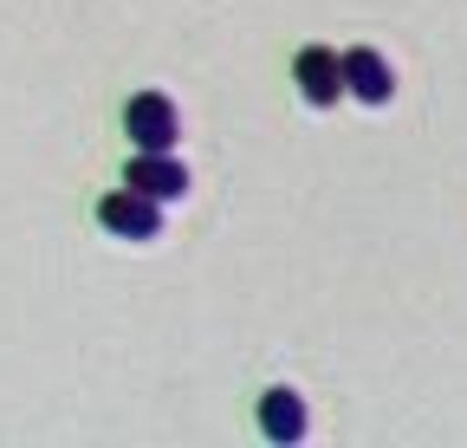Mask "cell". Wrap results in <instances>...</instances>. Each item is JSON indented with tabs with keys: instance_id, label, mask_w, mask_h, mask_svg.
Listing matches in <instances>:
<instances>
[{
	"instance_id": "3",
	"label": "cell",
	"mask_w": 467,
	"mask_h": 448,
	"mask_svg": "<svg viewBox=\"0 0 467 448\" xmlns=\"http://www.w3.org/2000/svg\"><path fill=\"white\" fill-rule=\"evenodd\" d=\"M124 137L137 150H175V137H182V110H175L162 91H137L124 104Z\"/></svg>"
},
{
	"instance_id": "4",
	"label": "cell",
	"mask_w": 467,
	"mask_h": 448,
	"mask_svg": "<svg viewBox=\"0 0 467 448\" xmlns=\"http://www.w3.org/2000/svg\"><path fill=\"white\" fill-rule=\"evenodd\" d=\"M292 85L312 110H331L344 98V52L331 46H299V59H292Z\"/></svg>"
},
{
	"instance_id": "5",
	"label": "cell",
	"mask_w": 467,
	"mask_h": 448,
	"mask_svg": "<svg viewBox=\"0 0 467 448\" xmlns=\"http://www.w3.org/2000/svg\"><path fill=\"white\" fill-rule=\"evenodd\" d=\"M344 98H358V104H389L396 98V72H389L383 52H370V46L344 52Z\"/></svg>"
},
{
	"instance_id": "1",
	"label": "cell",
	"mask_w": 467,
	"mask_h": 448,
	"mask_svg": "<svg viewBox=\"0 0 467 448\" xmlns=\"http://www.w3.org/2000/svg\"><path fill=\"white\" fill-rule=\"evenodd\" d=\"M98 228H104L110 241H156V234H162V202H150V195H137V189H110V195L98 202Z\"/></svg>"
},
{
	"instance_id": "2",
	"label": "cell",
	"mask_w": 467,
	"mask_h": 448,
	"mask_svg": "<svg viewBox=\"0 0 467 448\" xmlns=\"http://www.w3.org/2000/svg\"><path fill=\"white\" fill-rule=\"evenodd\" d=\"M124 189H137V195H150V202H182L189 195V170H182V156L175 150H137L130 162H124Z\"/></svg>"
},
{
	"instance_id": "6",
	"label": "cell",
	"mask_w": 467,
	"mask_h": 448,
	"mask_svg": "<svg viewBox=\"0 0 467 448\" xmlns=\"http://www.w3.org/2000/svg\"><path fill=\"white\" fill-rule=\"evenodd\" d=\"M306 429H312L306 397H299V390H285V383H273L260 397V435L279 442V448H292V442H306Z\"/></svg>"
}]
</instances>
